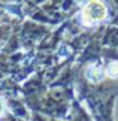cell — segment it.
Segmentation results:
<instances>
[{"label":"cell","instance_id":"3957f363","mask_svg":"<svg viewBox=\"0 0 118 121\" xmlns=\"http://www.w3.org/2000/svg\"><path fill=\"white\" fill-rule=\"evenodd\" d=\"M106 75L109 76V78H118V63L114 61V63H111L109 66L106 67Z\"/></svg>","mask_w":118,"mask_h":121},{"label":"cell","instance_id":"277c9868","mask_svg":"<svg viewBox=\"0 0 118 121\" xmlns=\"http://www.w3.org/2000/svg\"><path fill=\"white\" fill-rule=\"evenodd\" d=\"M4 114V102H3V99H2V96H0V117Z\"/></svg>","mask_w":118,"mask_h":121},{"label":"cell","instance_id":"7a4b0ae2","mask_svg":"<svg viewBox=\"0 0 118 121\" xmlns=\"http://www.w3.org/2000/svg\"><path fill=\"white\" fill-rule=\"evenodd\" d=\"M85 75H87V78L91 82H99L103 78V70L99 66H90L88 69H87V72H85Z\"/></svg>","mask_w":118,"mask_h":121},{"label":"cell","instance_id":"6da1fadb","mask_svg":"<svg viewBox=\"0 0 118 121\" xmlns=\"http://www.w3.org/2000/svg\"><path fill=\"white\" fill-rule=\"evenodd\" d=\"M82 22L85 26H93L106 18V6L99 0H91L82 11Z\"/></svg>","mask_w":118,"mask_h":121}]
</instances>
